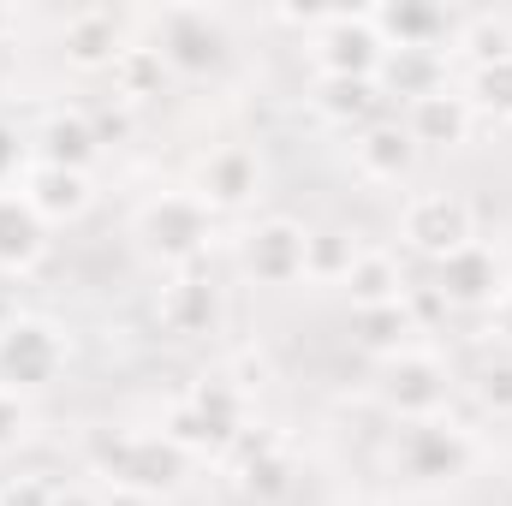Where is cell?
I'll return each instance as SVG.
<instances>
[{"instance_id": "obj_1", "label": "cell", "mask_w": 512, "mask_h": 506, "mask_svg": "<svg viewBox=\"0 0 512 506\" xmlns=\"http://www.w3.org/2000/svg\"><path fill=\"white\" fill-rule=\"evenodd\" d=\"M483 459L477 435L459 423V417H417V423H399L393 447H387V465L399 483L411 489H447L459 477H471V465Z\"/></svg>"}, {"instance_id": "obj_2", "label": "cell", "mask_w": 512, "mask_h": 506, "mask_svg": "<svg viewBox=\"0 0 512 506\" xmlns=\"http://www.w3.org/2000/svg\"><path fill=\"white\" fill-rule=\"evenodd\" d=\"M90 465H96L114 489L143 495V501H161V495L179 489V477H185L191 459H185L161 429H102V435L90 441Z\"/></svg>"}, {"instance_id": "obj_3", "label": "cell", "mask_w": 512, "mask_h": 506, "mask_svg": "<svg viewBox=\"0 0 512 506\" xmlns=\"http://www.w3.org/2000/svg\"><path fill=\"white\" fill-rule=\"evenodd\" d=\"M143 256H155L161 268H197L209 239H215V209L191 191V185H173V191H155L137 221H131Z\"/></svg>"}, {"instance_id": "obj_4", "label": "cell", "mask_w": 512, "mask_h": 506, "mask_svg": "<svg viewBox=\"0 0 512 506\" xmlns=\"http://www.w3.org/2000/svg\"><path fill=\"white\" fill-rule=\"evenodd\" d=\"M382 36L370 12H316L310 18V66L316 78H376L382 72Z\"/></svg>"}, {"instance_id": "obj_5", "label": "cell", "mask_w": 512, "mask_h": 506, "mask_svg": "<svg viewBox=\"0 0 512 506\" xmlns=\"http://www.w3.org/2000/svg\"><path fill=\"white\" fill-rule=\"evenodd\" d=\"M155 48L173 78H209L227 60V18L209 6H167L155 18Z\"/></svg>"}, {"instance_id": "obj_6", "label": "cell", "mask_w": 512, "mask_h": 506, "mask_svg": "<svg viewBox=\"0 0 512 506\" xmlns=\"http://www.w3.org/2000/svg\"><path fill=\"white\" fill-rule=\"evenodd\" d=\"M447 393H453L447 364H441L435 352H423V346H411V352L387 358V364H382V381H376V399H382L399 423L441 417V411H447Z\"/></svg>"}, {"instance_id": "obj_7", "label": "cell", "mask_w": 512, "mask_h": 506, "mask_svg": "<svg viewBox=\"0 0 512 506\" xmlns=\"http://www.w3.org/2000/svg\"><path fill=\"white\" fill-rule=\"evenodd\" d=\"M66 364V334L48 316H12V328L0 334V387L30 393L48 387Z\"/></svg>"}, {"instance_id": "obj_8", "label": "cell", "mask_w": 512, "mask_h": 506, "mask_svg": "<svg viewBox=\"0 0 512 506\" xmlns=\"http://www.w3.org/2000/svg\"><path fill=\"white\" fill-rule=\"evenodd\" d=\"M399 233H405V245H411L417 256L441 262V256L465 251V245L477 239V215H471V203L453 197V191H423V197L405 203Z\"/></svg>"}, {"instance_id": "obj_9", "label": "cell", "mask_w": 512, "mask_h": 506, "mask_svg": "<svg viewBox=\"0 0 512 506\" xmlns=\"http://www.w3.org/2000/svg\"><path fill=\"white\" fill-rule=\"evenodd\" d=\"M304 251H310V227L292 215H268L239 239V268L256 286H292L304 280Z\"/></svg>"}, {"instance_id": "obj_10", "label": "cell", "mask_w": 512, "mask_h": 506, "mask_svg": "<svg viewBox=\"0 0 512 506\" xmlns=\"http://www.w3.org/2000/svg\"><path fill=\"white\" fill-rule=\"evenodd\" d=\"M227 304H221V286L203 274V268H173V280L155 292V322L173 334V340H209L221 328Z\"/></svg>"}, {"instance_id": "obj_11", "label": "cell", "mask_w": 512, "mask_h": 506, "mask_svg": "<svg viewBox=\"0 0 512 506\" xmlns=\"http://www.w3.org/2000/svg\"><path fill=\"white\" fill-rule=\"evenodd\" d=\"M501 292H507V262H501L495 245H483V239H471L465 251H453V256L435 262V298H441V304L489 310Z\"/></svg>"}, {"instance_id": "obj_12", "label": "cell", "mask_w": 512, "mask_h": 506, "mask_svg": "<svg viewBox=\"0 0 512 506\" xmlns=\"http://www.w3.org/2000/svg\"><path fill=\"white\" fill-rule=\"evenodd\" d=\"M215 215H239V209H251L256 197H262V155L245 149V143H221V149H209L203 155V167H197V185H191Z\"/></svg>"}, {"instance_id": "obj_13", "label": "cell", "mask_w": 512, "mask_h": 506, "mask_svg": "<svg viewBox=\"0 0 512 506\" xmlns=\"http://www.w3.org/2000/svg\"><path fill=\"white\" fill-rule=\"evenodd\" d=\"M417 143L399 120H370L364 131H352V167L370 179V185H405L411 167H417Z\"/></svg>"}, {"instance_id": "obj_14", "label": "cell", "mask_w": 512, "mask_h": 506, "mask_svg": "<svg viewBox=\"0 0 512 506\" xmlns=\"http://www.w3.org/2000/svg\"><path fill=\"white\" fill-rule=\"evenodd\" d=\"M102 155V137L90 126V114L84 108H54L36 137H30V161H42V167H72V173H90V161Z\"/></svg>"}, {"instance_id": "obj_15", "label": "cell", "mask_w": 512, "mask_h": 506, "mask_svg": "<svg viewBox=\"0 0 512 506\" xmlns=\"http://www.w3.org/2000/svg\"><path fill=\"white\" fill-rule=\"evenodd\" d=\"M18 197L36 209V221H42V227H60V221H78V215L90 209V173L30 161V167H24V179H18Z\"/></svg>"}, {"instance_id": "obj_16", "label": "cell", "mask_w": 512, "mask_h": 506, "mask_svg": "<svg viewBox=\"0 0 512 506\" xmlns=\"http://www.w3.org/2000/svg\"><path fill=\"white\" fill-rule=\"evenodd\" d=\"M471 102H465V90H435V96H417V102H405V120L399 126L411 131V143L417 149H459L465 137H471Z\"/></svg>"}, {"instance_id": "obj_17", "label": "cell", "mask_w": 512, "mask_h": 506, "mask_svg": "<svg viewBox=\"0 0 512 506\" xmlns=\"http://www.w3.org/2000/svg\"><path fill=\"white\" fill-rule=\"evenodd\" d=\"M126 42H131L126 18H114V12H102V6L72 12V18L60 24V48H66V60H72L78 72H108Z\"/></svg>"}, {"instance_id": "obj_18", "label": "cell", "mask_w": 512, "mask_h": 506, "mask_svg": "<svg viewBox=\"0 0 512 506\" xmlns=\"http://www.w3.org/2000/svg\"><path fill=\"white\" fill-rule=\"evenodd\" d=\"M382 48H423V54H441V42L453 36V18L441 6H417V0H399V6H376L370 12Z\"/></svg>"}, {"instance_id": "obj_19", "label": "cell", "mask_w": 512, "mask_h": 506, "mask_svg": "<svg viewBox=\"0 0 512 506\" xmlns=\"http://www.w3.org/2000/svg\"><path fill=\"white\" fill-rule=\"evenodd\" d=\"M48 251V227L18 191H0V274H30Z\"/></svg>"}, {"instance_id": "obj_20", "label": "cell", "mask_w": 512, "mask_h": 506, "mask_svg": "<svg viewBox=\"0 0 512 506\" xmlns=\"http://www.w3.org/2000/svg\"><path fill=\"white\" fill-rule=\"evenodd\" d=\"M376 90L382 96H405V102L435 96V90H447V60L423 54V48H387L382 72H376Z\"/></svg>"}, {"instance_id": "obj_21", "label": "cell", "mask_w": 512, "mask_h": 506, "mask_svg": "<svg viewBox=\"0 0 512 506\" xmlns=\"http://www.w3.org/2000/svg\"><path fill=\"white\" fill-rule=\"evenodd\" d=\"M161 435H167V441H173L185 459H209V453L221 459V453H233V435H227V429H221L209 411H197L185 393H179V399L161 411Z\"/></svg>"}, {"instance_id": "obj_22", "label": "cell", "mask_w": 512, "mask_h": 506, "mask_svg": "<svg viewBox=\"0 0 512 506\" xmlns=\"http://www.w3.org/2000/svg\"><path fill=\"white\" fill-rule=\"evenodd\" d=\"M233 453L245 459L239 465V483L251 489L256 501H274V495H286L292 489V459H286V447L274 441V435H256L251 441V429L233 441Z\"/></svg>"}, {"instance_id": "obj_23", "label": "cell", "mask_w": 512, "mask_h": 506, "mask_svg": "<svg viewBox=\"0 0 512 506\" xmlns=\"http://www.w3.org/2000/svg\"><path fill=\"white\" fill-rule=\"evenodd\" d=\"M346 298H352V310H376V304H399L405 298V268H399V256L393 251H358L352 262V274H346Z\"/></svg>"}, {"instance_id": "obj_24", "label": "cell", "mask_w": 512, "mask_h": 506, "mask_svg": "<svg viewBox=\"0 0 512 506\" xmlns=\"http://www.w3.org/2000/svg\"><path fill=\"white\" fill-rule=\"evenodd\" d=\"M376 102H382V90H376V78H316V114L328 120V126H370L376 120Z\"/></svg>"}, {"instance_id": "obj_25", "label": "cell", "mask_w": 512, "mask_h": 506, "mask_svg": "<svg viewBox=\"0 0 512 506\" xmlns=\"http://www.w3.org/2000/svg\"><path fill=\"white\" fill-rule=\"evenodd\" d=\"M108 72H114V96H120L126 108L149 102V96H161V84L173 78L167 60H161V48H155V42H137V36L120 48V60H114Z\"/></svg>"}, {"instance_id": "obj_26", "label": "cell", "mask_w": 512, "mask_h": 506, "mask_svg": "<svg viewBox=\"0 0 512 506\" xmlns=\"http://www.w3.org/2000/svg\"><path fill=\"white\" fill-rule=\"evenodd\" d=\"M358 346L370 352V358H399V352H411L417 346V316H411V304L399 298V304H376V310H358Z\"/></svg>"}, {"instance_id": "obj_27", "label": "cell", "mask_w": 512, "mask_h": 506, "mask_svg": "<svg viewBox=\"0 0 512 506\" xmlns=\"http://www.w3.org/2000/svg\"><path fill=\"white\" fill-rule=\"evenodd\" d=\"M358 233L346 227H310V251H304V280H322V286H346L352 262H358Z\"/></svg>"}, {"instance_id": "obj_28", "label": "cell", "mask_w": 512, "mask_h": 506, "mask_svg": "<svg viewBox=\"0 0 512 506\" xmlns=\"http://www.w3.org/2000/svg\"><path fill=\"white\" fill-rule=\"evenodd\" d=\"M465 102H471V114H495V120H512V54H495V60L471 66Z\"/></svg>"}, {"instance_id": "obj_29", "label": "cell", "mask_w": 512, "mask_h": 506, "mask_svg": "<svg viewBox=\"0 0 512 506\" xmlns=\"http://www.w3.org/2000/svg\"><path fill=\"white\" fill-rule=\"evenodd\" d=\"M30 429H36L30 399H24V393H12V387H0V459H6V453H18V447L30 441Z\"/></svg>"}, {"instance_id": "obj_30", "label": "cell", "mask_w": 512, "mask_h": 506, "mask_svg": "<svg viewBox=\"0 0 512 506\" xmlns=\"http://www.w3.org/2000/svg\"><path fill=\"white\" fill-rule=\"evenodd\" d=\"M477 399H483L495 417H512V352H495V358L477 370Z\"/></svg>"}, {"instance_id": "obj_31", "label": "cell", "mask_w": 512, "mask_h": 506, "mask_svg": "<svg viewBox=\"0 0 512 506\" xmlns=\"http://www.w3.org/2000/svg\"><path fill=\"white\" fill-rule=\"evenodd\" d=\"M24 167H30V143L0 120V191H6L12 179H24Z\"/></svg>"}, {"instance_id": "obj_32", "label": "cell", "mask_w": 512, "mask_h": 506, "mask_svg": "<svg viewBox=\"0 0 512 506\" xmlns=\"http://www.w3.org/2000/svg\"><path fill=\"white\" fill-rule=\"evenodd\" d=\"M0 506H54V489L42 477H12L0 483Z\"/></svg>"}, {"instance_id": "obj_33", "label": "cell", "mask_w": 512, "mask_h": 506, "mask_svg": "<svg viewBox=\"0 0 512 506\" xmlns=\"http://www.w3.org/2000/svg\"><path fill=\"white\" fill-rule=\"evenodd\" d=\"M489 334L501 340V352H512V280H507V292L489 304Z\"/></svg>"}, {"instance_id": "obj_34", "label": "cell", "mask_w": 512, "mask_h": 506, "mask_svg": "<svg viewBox=\"0 0 512 506\" xmlns=\"http://www.w3.org/2000/svg\"><path fill=\"white\" fill-rule=\"evenodd\" d=\"M54 506H102L90 489H54Z\"/></svg>"}, {"instance_id": "obj_35", "label": "cell", "mask_w": 512, "mask_h": 506, "mask_svg": "<svg viewBox=\"0 0 512 506\" xmlns=\"http://www.w3.org/2000/svg\"><path fill=\"white\" fill-rule=\"evenodd\" d=\"M12 24H18V12H12V6H0V36H6Z\"/></svg>"}, {"instance_id": "obj_36", "label": "cell", "mask_w": 512, "mask_h": 506, "mask_svg": "<svg viewBox=\"0 0 512 506\" xmlns=\"http://www.w3.org/2000/svg\"><path fill=\"white\" fill-rule=\"evenodd\" d=\"M6 328H12V304L0 298V334H6Z\"/></svg>"}]
</instances>
